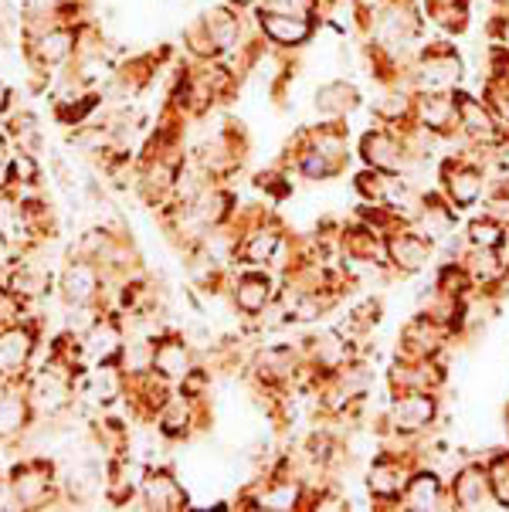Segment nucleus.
Here are the masks:
<instances>
[{
  "mask_svg": "<svg viewBox=\"0 0 509 512\" xmlns=\"http://www.w3.org/2000/svg\"><path fill=\"white\" fill-rule=\"evenodd\" d=\"M231 4H235L238 11H241V7H258V4H262V0H231Z\"/></svg>",
  "mask_w": 509,
  "mask_h": 512,
  "instance_id": "412c9836",
  "label": "nucleus"
},
{
  "mask_svg": "<svg viewBox=\"0 0 509 512\" xmlns=\"http://www.w3.org/2000/svg\"><path fill=\"white\" fill-rule=\"evenodd\" d=\"M150 367L167 380H184L194 370L191 346H187V340H180V336H160V340H153Z\"/></svg>",
  "mask_w": 509,
  "mask_h": 512,
  "instance_id": "0eeeda50",
  "label": "nucleus"
},
{
  "mask_svg": "<svg viewBox=\"0 0 509 512\" xmlns=\"http://www.w3.org/2000/svg\"><path fill=\"white\" fill-rule=\"evenodd\" d=\"M140 499L146 509H184L187 506V492L167 468H146L143 482H140Z\"/></svg>",
  "mask_w": 509,
  "mask_h": 512,
  "instance_id": "423d86ee",
  "label": "nucleus"
},
{
  "mask_svg": "<svg viewBox=\"0 0 509 512\" xmlns=\"http://www.w3.org/2000/svg\"><path fill=\"white\" fill-rule=\"evenodd\" d=\"M472 245L476 248H496L499 241H503V234H499V224H493V218L486 221H472Z\"/></svg>",
  "mask_w": 509,
  "mask_h": 512,
  "instance_id": "6ab92c4d",
  "label": "nucleus"
},
{
  "mask_svg": "<svg viewBox=\"0 0 509 512\" xmlns=\"http://www.w3.org/2000/svg\"><path fill=\"white\" fill-rule=\"evenodd\" d=\"M34 424V411L28 401L24 380H7L0 384V441H21L24 431Z\"/></svg>",
  "mask_w": 509,
  "mask_h": 512,
  "instance_id": "20e7f679",
  "label": "nucleus"
},
{
  "mask_svg": "<svg viewBox=\"0 0 509 512\" xmlns=\"http://www.w3.org/2000/svg\"><path fill=\"white\" fill-rule=\"evenodd\" d=\"M438 502H442V489L435 475H418L408 485V509H438Z\"/></svg>",
  "mask_w": 509,
  "mask_h": 512,
  "instance_id": "f3484780",
  "label": "nucleus"
},
{
  "mask_svg": "<svg viewBox=\"0 0 509 512\" xmlns=\"http://www.w3.org/2000/svg\"><path fill=\"white\" fill-rule=\"evenodd\" d=\"M11 109H14V89L4 82V78H0V116L7 119V112H11Z\"/></svg>",
  "mask_w": 509,
  "mask_h": 512,
  "instance_id": "aec40b11",
  "label": "nucleus"
},
{
  "mask_svg": "<svg viewBox=\"0 0 509 512\" xmlns=\"http://www.w3.org/2000/svg\"><path fill=\"white\" fill-rule=\"evenodd\" d=\"M109 289V275L99 262L85 255H75L65 262L62 275H58V295L65 306H89V302H102Z\"/></svg>",
  "mask_w": 509,
  "mask_h": 512,
  "instance_id": "7ed1b4c3",
  "label": "nucleus"
},
{
  "mask_svg": "<svg viewBox=\"0 0 509 512\" xmlns=\"http://www.w3.org/2000/svg\"><path fill=\"white\" fill-rule=\"evenodd\" d=\"M431 411H435V401H431L428 394H408L394 404V421H398V428L404 431H418L421 424L431 421Z\"/></svg>",
  "mask_w": 509,
  "mask_h": 512,
  "instance_id": "ddd939ff",
  "label": "nucleus"
},
{
  "mask_svg": "<svg viewBox=\"0 0 509 512\" xmlns=\"http://www.w3.org/2000/svg\"><path fill=\"white\" fill-rule=\"evenodd\" d=\"M41 343V319L17 316L0 326V384L24 380Z\"/></svg>",
  "mask_w": 509,
  "mask_h": 512,
  "instance_id": "f03ea898",
  "label": "nucleus"
},
{
  "mask_svg": "<svg viewBox=\"0 0 509 512\" xmlns=\"http://www.w3.org/2000/svg\"><path fill=\"white\" fill-rule=\"evenodd\" d=\"M486 489H489L486 472H482V468H465L459 475V482H455V502H459L462 509H479Z\"/></svg>",
  "mask_w": 509,
  "mask_h": 512,
  "instance_id": "4468645a",
  "label": "nucleus"
},
{
  "mask_svg": "<svg viewBox=\"0 0 509 512\" xmlns=\"http://www.w3.org/2000/svg\"><path fill=\"white\" fill-rule=\"evenodd\" d=\"M7 489H11L14 509H48L65 506L62 485H58V465L45 455H28L7 472Z\"/></svg>",
  "mask_w": 509,
  "mask_h": 512,
  "instance_id": "f257e3e1",
  "label": "nucleus"
},
{
  "mask_svg": "<svg viewBox=\"0 0 509 512\" xmlns=\"http://www.w3.org/2000/svg\"><path fill=\"white\" fill-rule=\"evenodd\" d=\"M258 28H262L265 38L272 41V45H303L309 41V34H313V21H309V14H265L258 11Z\"/></svg>",
  "mask_w": 509,
  "mask_h": 512,
  "instance_id": "6e6552de",
  "label": "nucleus"
},
{
  "mask_svg": "<svg viewBox=\"0 0 509 512\" xmlns=\"http://www.w3.org/2000/svg\"><path fill=\"white\" fill-rule=\"evenodd\" d=\"M4 129H7V140H11V146H17V150H31L38 156L45 150V133H41L38 116H34L31 109H11L4 119Z\"/></svg>",
  "mask_w": 509,
  "mask_h": 512,
  "instance_id": "1a4fd4ad",
  "label": "nucleus"
},
{
  "mask_svg": "<svg viewBox=\"0 0 509 512\" xmlns=\"http://www.w3.org/2000/svg\"><path fill=\"white\" fill-rule=\"evenodd\" d=\"M275 248H279V234L262 228L255 234H245V248H241V255H245L248 265H265L275 255Z\"/></svg>",
  "mask_w": 509,
  "mask_h": 512,
  "instance_id": "2eb2a0df",
  "label": "nucleus"
},
{
  "mask_svg": "<svg viewBox=\"0 0 509 512\" xmlns=\"http://www.w3.org/2000/svg\"><path fill=\"white\" fill-rule=\"evenodd\" d=\"M448 187H452V201L465 207L482 194V173L472 167H462V170H455V177L448 180Z\"/></svg>",
  "mask_w": 509,
  "mask_h": 512,
  "instance_id": "dca6fc26",
  "label": "nucleus"
},
{
  "mask_svg": "<svg viewBox=\"0 0 509 512\" xmlns=\"http://www.w3.org/2000/svg\"><path fill=\"white\" fill-rule=\"evenodd\" d=\"M48 170H51V177H55V184L62 194H75V170L62 153L48 150Z\"/></svg>",
  "mask_w": 509,
  "mask_h": 512,
  "instance_id": "a211bd4d",
  "label": "nucleus"
},
{
  "mask_svg": "<svg viewBox=\"0 0 509 512\" xmlns=\"http://www.w3.org/2000/svg\"><path fill=\"white\" fill-rule=\"evenodd\" d=\"M418 78H421V85H425L428 92L452 89V85L459 82V58H452L448 51H428Z\"/></svg>",
  "mask_w": 509,
  "mask_h": 512,
  "instance_id": "f8f14e48",
  "label": "nucleus"
},
{
  "mask_svg": "<svg viewBox=\"0 0 509 512\" xmlns=\"http://www.w3.org/2000/svg\"><path fill=\"white\" fill-rule=\"evenodd\" d=\"M235 309H241L245 316H258L265 306H269V295H272V282L258 272H245L238 275L235 282Z\"/></svg>",
  "mask_w": 509,
  "mask_h": 512,
  "instance_id": "9b49d317",
  "label": "nucleus"
},
{
  "mask_svg": "<svg viewBox=\"0 0 509 512\" xmlns=\"http://www.w3.org/2000/svg\"><path fill=\"white\" fill-rule=\"evenodd\" d=\"M7 136V129H4V116H0V140H4Z\"/></svg>",
  "mask_w": 509,
  "mask_h": 512,
  "instance_id": "4be33fe9",
  "label": "nucleus"
},
{
  "mask_svg": "<svg viewBox=\"0 0 509 512\" xmlns=\"http://www.w3.org/2000/svg\"><path fill=\"white\" fill-rule=\"evenodd\" d=\"M82 350L92 363H119L126 350V333L123 323L116 319V312H102L96 323L89 326V333L82 336Z\"/></svg>",
  "mask_w": 509,
  "mask_h": 512,
  "instance_id": "39448f33",
  "label": "nucleus"
},
{
  "mask_svg": "<svg viewBox=\"0 0 509 512\" xmlns=\"http://www.w3.org/2000/svg\"><path fill=\"white\" fill-rule=\"evenodd\" d=\"M204 31L211 34L214 48H218V55H228L231 48L241 41V17L235 11H228V7H218V11H207L201 17Z\"/></svg>",
  "mask_w": 509,
  "mask_h": 512,
  "instance_id": "9d476101",
  "label": "nucleus"
}]
</instances>
